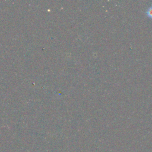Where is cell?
<instances>
[{
	"mask_svg": "<svg viewBox=\"0 0 152 152\" xmlns=\"http://www.w3.org/2000/svg\"><path fill=\"white\" fill-rule=\"evenodd\" d=\"M146 14L149 17L152 18V5L147 10V11L146 12Z\"/></svg>",
	"mask_w": 152,
	"mask_h": 152,
	"instance_id": "6da1fadb",
	"label": "cell"
}]
</instances>
